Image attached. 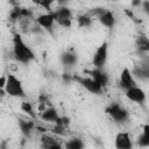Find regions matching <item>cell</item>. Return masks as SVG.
Returning a JSON list of instances; mask_svg holds the SVG:
<instances>
[{"label":"cell","instance_id":"1","mask_svg":"<svg viewBox=\"0 0 149 149\" xmlns=\"http://www.w3.org/2000/svg\"><path fill=\"white\" fill-rule=\"evenodd\" d=\"M13 56L16 62L21 64H29L35 59V54L33 49L24 42L22 35L17 31L13 33Z\"/></svg>","mask_w":149,"mask_h":149},{"label":"cell","instance_id":"2","mask_svg":"<svg viewBox=\"0 0 149 149\" xmlns=\"http://www.w3.org/2000/svg\"><path fill=\"white\" fill-rule=\"evenodd\" d=\"M3 90L7 95L13 97V98H26L27 97L22 81L12 73L7 74V83Z\"/></svg>","mask_w":149,"mask_h":149},{"label":"cell","instance_id":"3","mask_svg":"<svg viewBox=\"0 0 149 149\" xmlns=\"http://www.w3.org/2000/svg\"><path fill=\"white\" fill-rule=\"evenodd\" d=\"M105 111H106V113H107L115 122H119V123L127 121L128 118H129L128 111H127L125 107H122L120 104H116V102L109 104V105L106 107Z\"/></svg>","mask_w":149,"mask_h":149},{"label":"cell","instance_id":"4","mask_svg":"<svg viewBox=\"0 0 149 149\" xmlns=\"http://www.w3.org/2000/svg\"><path fill=\"white\" fill-rule=\"evenodd\" d=\"M108 58V44L107 42H102L94 51L92 57V65L94 69H104Z\"/></svg>","mask_w":149,"mask_h":149},{"label":"cell","instance_id":"5","mask_svg":"<svg viewBox=\"0 0 149 149\" xmlns=\"http://www.w3.org/2000/svg\"><path fill=\"white\" fill-rule=\"evenodd\" d=\"M52 13H54L56 22L59 26L65 27V28L71 27V24H72V12H71V9L69 7L61 6V7L56 8V9H54Z\"/></svg>","mask_w":149,"mask_h":149},{"label":"cell","instance_id":"6","mask_svg":"<svg viewBox=\"0 0 149 149\" xmlns=\"http://www.w3.org/2000/svg\"><path fill=\"white\" fill-rule=\"evenodd\" d=\"M72 80L77 81L81 87H84L87 92H90L92 94H101L104 91V87L100 84H98L94 79H92L91 77L84 78V77H79V76H73Z\"/></svg>","mask_w":149,"mask_h":149},{"label":"cell","instance_id":"7","mask_svg":"<svg viewBox=\"0 0 149 149\" xmlns=\"http://www.w3.org/2000/svg\"><path fill=\"white\" fill-rule=\"evenodd\" d=\"M119 85L121 88H123L125 91L137 86L136 84V79L132 73V70L128 68H123V70L120 73V78H119Z\"/></svg>","mask_w":149,"mask_h":149},{"label":"cell","instance_id":"8","mask_svg":"<svg viewBox=\"0 0 149 149\" xmlns=\"http://www.w3.org/2000/svg\"><path fill=\"white\" fill-rule=\"evenodd\" d=\"M115 149H133V141L128 132H120L114 139Z\"/></svg>","mask_w":149,"mask_h":149},{"label":"cell","instance_id":"9","mask_svg":"<svg viewBox=\"0 0 149 149\" xmlns=\"http://www.w3.org/2000/svg\"><path fill=\"white\" fill-rule=\"evenodd\" d=\"M35 21H36V23H37L38 27H41V28H43L45 30H49V31H51V29L54 27V23L56 22L52 12H47V13H43V14L37 15V17L35 19Z\"/></svg>","mask_w":149,"mask_h":149},{"label":"cell","instance_id":"10","mask_svg":"<svg viewBox=\"0 0 149 149\" xmlns=\"http://www.w3.org/2000/svg\"><path fill=\"white\" fill-rule=\"evenodd\" d=\"M125 95L128 100L136 102V104H143L146 101V98H147L146 92L139 86H134V87L125 91Z\"/></svg>","mask_w":149,"mask_h":149},{"label":"cell","instance_id":"11","mask_svg":"<svg viewBox=\"0 0 149 149\" xmlns=\"http://www.w3.org/2000/svg\"><path fill=\"white\" fill-rule=\"evenodd\" d=\"M59 61H61L63 66L72 68L78 63V55L73 49H69V50H65L61 54Z\"/></svg>","mask_w":149,"mask_h":149},{"label":"cell","instance_id":"12","mask_svg":"<svg viewBox=\"0 0 149 149\" xmlns=\"http://www.w3.org/2000/svg\"><path fill=\"white\" fill-rule=\"evenodd\" d=\"M41 119L45 122H49V123H56V125H59L62 123V116H59L58 112L54 108V107H48V108H44L41 113Z\"/></svg>","mask_w":149,"mask_h":149},{"label":"cell","instance_id":"13","mask_svg":"<svg viewBox=\"0 0 149 149\" xmlns=\"http://www.w3.org/2000/svg\"><path fill=\"white\" fill-rule=\"evenodd\" d=\"M87 73H90L91 78L94 79L98 84H100L104 88L109 84V77H108V74L104 71V69H94V68H93V70L87 71Z\"/></svg>","mask_w":149,"mask_h":149},{"label":"cell","instance_id":"14","mask_svg":"<svg viewBox=\"0 0 149 149\" xmlns=\"http://www.w3.org/2000/svg\"><path fill=\"white\" fill-rule=\"evenodd\" d=\"M98 20H99V22H100L104 27H106V28H108V29L114 28V26H115V23H116L115 15H114V13H113L112 10H109V9H104V12L98 16Z\"/></svg>","mask_w":149,"mask_h":149},{"label":"cell","instance_id":"15","mask_svg":"<svg viewBox=\"0 0 149 149\" xmlns=\"http://www.w3.org/2000/svg\"><path fill=\"white\" fill-rule=\"evenodd\" d=\"M132 73L140 80H149V65H147L146 63L135 65L132 70Z\"/></svg>","mask_w":149,"mask_h":149},{"label":"cell","instance_id":"16","mask_svg":"<svg viewBox=\"0 0 149 149\" xmlns=\"http://www.w3.org/2000/svg\"><path fill=\"white\" fill-rule=\"evenodd\" d=\"M42 148L43 149H63V146L52 136L48 134H43L41 136Z\"/></svg>","mask_w":149,"mask_h":149},{"label":"cell","instance_id":"17","mask_svg":"<svg viewBox=\"0 0 149 149\" xmlns=\"http://www.w3.org/2000/svg\"><path fill=\"white\" fill-rule=\"evenodd\" d=\"M19 128L21 130V133L26 136V137H30L33 130L35 129V122L31 120H26V119H20L17 121Z\"/></svg>","mask_w":149,"mask_h":149},{"label":"cell","instance_id":"18","mask_svg":"<svg viewBox=\"0 0 149 149\" xmlns=\"http://www.w3.org/2000/svg\"><path fill=\"white\" fill-rule=\"evenodd\" d=\"M136 144L140 148H149V123L143 125L142 133L137 136Z\"/></svg>","mask_w":149,"mask_h":149},{"label":"cell","instance_id":"19","mask_svg":"<svg viewBox=\"0 0 149 149\" xmlns=\"http://www.w3.org/2000/svg\"><path fill=\"white\" fill-rule=\"evenodd\" d=\"M85 144L79 137H71L64 143V149H84Z\"/></svg>","mask_w":149,"mask_h":149},{"label":"cell","instance_id":"20","mask_svg":"<svg viewBox=\"0 0 149 149\" xmlns=\"http://www.w3.org/2000/svg\"><path fill=\"white\" fill-rule=\"evenodd\" d=\"M135 44H136V48L139 49V51H141V52L149 51V38L146 37L144 35L137 36L136 41H135Z\"/></svg>","mask_w":149,"mask_h":149},{"label":"cell","instance_id":"21","mask_svg":"<svg viewBox=\"0 0 149 149\" xmlns=\"http://www.w3.org/2000/svg\"><path fill=\"white\" fill-rule=\"evenodd\" d=\"M77 24L80 28H87L92 24V16L90 14H80L77 16Z\"/></svg>","mask_w":149,"mask_h":149},{"label":"cell","instance_id":"22","mask_svg":"<svg viewBox=\"0 0 149 149\" xmlns=\"http://www.w3.org/2000/svg\"><path fill=\"white\" fill-rule=\"evenodd\" d=\"M21 111L24 112L26 114H28V116H30V118H33V119L36 116V114H35V112H34V107H33V105H31L29 101H23V102L21 104Z\"/></svg>","mask_w":149,"mask_h":149},{"label":"cell","instance_id":"23","mask_svg":"<svg viewBox=\"0 0 149 149\" xmlns=\"http://www.w3.org/2000/svg\"><path fill=\"white\" fill-rule=\"evenodd\" d=\"M6 83H7V74H2V77H1V79H0V88H1V90L5 88Z\"/></svg>","mask_w":149,"mask_h":149},{"label":"cell","instance_id":"24","mask_svg":"<svg viewBox=\"0 0 149 149\" xmlns=\"http://www.w3.org/2000/svg\"><path fill=\"white\" fill-rule=\"evenodd\" d=\"M142 8H143L144 13H146L147 15H149V1H144V2H142Z\"/></svg>","mask_w":149,"mask_h":149},{"label":"cell","instance_id":"25","mask_svg":"<svg viewBox=\"0 0 149 149\" xmlns=\"http://www.w3.org/2000/svg\"><path fill=\"white\" fill-rule=\"evenodd\" d=\"M0 149H7V141H2L1 144H0Z\"/></svg>","mask_w":149,"mask_h":149}]
</instances>
